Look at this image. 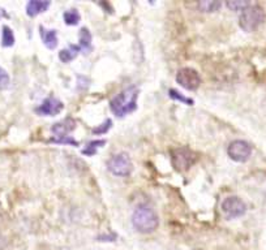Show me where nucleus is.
Returning a JSON list of instances; mask_svg holds the SVG:
<instances>
[{"mask_svg":"<svg viewBox=\"0 0 266 250\" xmlns=\"http://www.w3.org/2000/svg\"><path fill=\"white\" fill-rule=\"evenodd\" d=\"M132 224L141 234H151L158 228V215L149 206H139L132 215Z\"/></svg>","mask_w":266,"mask_h":250,"instance_id":"nucleus-2","label":"nucleus"},{"mask_svg":"<svg viewBox=\"0 0 266 250\" xmlns=\"http://www.w3.org/2000/svg\"><path fill=\"white\" fill-rule=\"evenodd\" d=\"M173 166L176 171L184 172L188 171L197 160V154L189 149V147H179L173 150L171 152Z\"/></svg>","mask_w":266,"mask_h":250,"instance_id":"nucleus-4","label":"nucleus"},{"mask_svg":"<svg viewBox=\"0 0 266 250\" xmlns=\"http://www.w3.org/2000/svg\"><path fill=\"white\" fill-rule=\"evenodd\" d=\"M111 127V120H107L105 124H102L99 128H94L93 129V133H96V134H101V133H106L108 129H110Z\"/></svg>","mask_w":266,"mask_h":250,"instance_id":"nucleus-23","label":"nucleus"},{"mask_svg":"<svg viewBox=\"0 0 266 250\" xmlns=\"http://www.w3.org/2000/svg\"><path fill=\"white\" fill-rule=\"evenodd\" d=\"M9 85V76L3 68L0 67V87L4 89V87H8Z\"/></svg>","mask_w":266,"mask_h":250,"instance_id":"nucleus-22","label":"nucleus"},{"mask_svg":"<svg viewBox=\"0 0 266 250\" xmlns=\"http://www.w3.org/2000/svg\"><path fill=\"white\" fill-rule=\"evenodd\" d=\"M170 97L173 99H176V101L184 102V103L189 104V106H192V104H193L192 99L187 98V97H183L180 93H179V91H176V90H170Z\"/></svg>","mask_w":266,"mask_h":250,"instance_id":"nucleus-21","label":"nucleus"},{"mask_svg":"<svg viewBox=\"0 0 266 250\" xmlns=\"http://www.w3.org/2000/svg\"><path fill=\"white\" fill-rule=\"evenodd\" d=\"M227 154L234 162L244 163L252 155V146L248 142H245V141H232L231 144L229 145V147H227Z\"/></svg>","mask_w":266,"mask_h":250,"instance_id":"nucleus-7","label":"nucleus"},{"mask_svg":"<svg viewBox=\"0 0 266 250\" xmlns=\"http://www.w3.org/2000/svg\"><path fill=\"white\" fill-rule=\"evenodd\" d=\"M40 30H41V37H42V41L43 43H45L46 47L50 48V50L56 48L58 46L56 30H54V29H45L43 26H41Z\"/></svg>","mask_w":266,"mask_h":250,"instance_id":"nucleus-12","label":"nucleus"},{"mask_svg":"<svg viewBox=\"0 0 266 250\" xmlns=\"http://www.w3.org/2000/svg\"><path fill=\"white\" fill-rule=\"evenodd\" d=\"M2 45L4 47H11L14 45V35L13 31L8 28V26H4L3 33H2Z\"/></svg>","mask_w":266,"mask_h":250,"instance_id":"nucleus-17","label":"nucleus"},{"mask_svg":"<svg viewBox=\"0 0 266 250\" xmlns=\"http://www.w3.org/2000/svg\"><path fill=\"white\" fill-rule=\"evenodd\" d=\"M176 82L185 90L195 91L201 85V77L193 68H181L176 73Z\"/></svg>","mask_w":266,"mask_h":250,"instance_id":"nucleus-6","label":"nucleus"},{"mask_svg":"<svg viewBox=\"0 0 266 250\" xmlns=\"http://www.w3.org/2000/svg\"><path fill=\"white\" fill-rule=\"evenodd\" d=\"M137 98H139V89L136 86L127 87L111 101V111L118 118L132 113L137 108Z\"/></svg>","mask_w":266,"mask_h":250,"instance_id":"nucleus-1","label":"nucleus"},{"mask_svg":"<svg viewBox=\"0 0 266 250\" xmlns=\"http://www.w3.org/2000/svg\"><path fill=\"white\" fill-rule=\"evenodd\" d=\"M64 108V104L59 101V99L50 97V98L45 99L40 107L35 108V112L40 116H56Z\"/></svg>","mask_w":266,"mask_h":250,"instance_id":"nucleus-9","label":"nucleus"},{"mask_svg":"<svg viewBox=\"0 0 266 250\" xmlns=\"http://www.w3.org/2000/svg\"><path fill=\"white\" fill-rule=\"evenodd\" d=\"M76 128V123H74L73 119H64L63 121L60 123L54 124V127H52V132L56 134V137H62V136H67L69 132Z\"/></svg>","mask_w":266,"mask_h":250,"instance_id":"nucleus-11","label":"nucleus"},{"mask_svg":"<svg viewBox=\"0 0 266 250\" xmlns=\"http://www.w3.org/2000/svg\"><path fill=\"white\" fill-rule=\"evenodd\" d=\"M48 7H50V2H47V0H31L26 4V13H28V16L34 17L47 11Z\"/></svg>","mask_w":266,"mask_h":250,"instance_id":"nucleus-10","label":"nucleus"},{"mask_svg":"<svg viewBox=\"0 0 266 250\" xmlns=\"http://www.w3.org/2000/svg\"><path fill=\"white\" fill-rule=\"evenodd\" d=\"M132 168V160L127 152H119V154L113 155L107 162V169L115 176H129Z\"/></svg>","mask_w":266,"mask_h":250,"instance_id":"nucleus-5","label":"nucleus"},{"mask_svg":"<svg viewBox=\"0 0 266 250\" xmlns=\"http://www.w3.org/2000/svg\"><path fill=\"white\" fill-rule=\"evenodd\" d=\"M221 2H215V0H202V2H198L197 3V7L200 11L209 12V13L218 11V9L221 8Z\"/></svg>","mask_w":266,"mask_h":250,"instance_id":"nucleus-15","label":"nucleus"},{"mask_svg":"<svg viewBox=\"0 0 266 250\" xmlns=\"http://www.w3.org/2000/svg\"><path fill=\"white\" fill-rule=\"evenodd\" d=\"M80 47L85 53H88L91 50V34L88 30V28H82L79 34Z\"/></svg>","mask_w":266,"mask_h":250,"instance_id":"nucleus-13","label":"nucleus"},{"mask_svg":"<svg viewBox=\"0 0 266 250\" xmlns=\"http://www.w3.org/2000/svg\"><path fill=\"white\" fill-rule=\"evenodd\" d=\"M221 208L224 217L229 218V219H236V218L243 217L245 214L246 205L239 197L232 196L222 202Z\"/></svg>","mask_w":266,"mask_h":250,"instance_id":"nucleus-8","label":"nucleus"},{"mask_svg":"<svg viewBox=\"0 0 266 250\" xmlns=\"http://www.w3.org/2000/svg\"><path fill=\"white\" fill-rule=\"evenodd\" d=\"M80 18H81V16H80L77 9H69V11H67L64 13V23L67 24V25H77V24L80 23Z\"/></svg>","mask_w":266,"mask_h":250,"instance_id":"nucleus-16","label":"nucleus"},{"mask_svg":"<svg viewBox=\"0 0 266 250\" xmlns=\"http://www.w3.org/2000/svg\"><path fill=\"white\" fill-rule=\"evenodd\" d=\"M51 142H56V144H67V145H73V146H77V142L69 136H62V137H54L51 138Z\"/></svg>","mask_w":266,"mask_h":250,"instance_id":"nucleus-20","label":"nucleus"},{"mask_svg":"<svg viewBox=\"0 0 266 250\" xmlns=\"http://www.w3.org/2000/svg\"><path fill=\"white\" fill-rule=\"evenodd\" d=\"M265 21V12L260 6H249L244 9L239 18V25L246 33L255 31Z\"/></svg>","mask_w":266,"mask_h":250,"instance_id":"nucleus-3","label":"nucleus"},{"mask_svg":"<svg viewBox=\"0 0 266 250\" xmlns=\"http://www.w3.org/2000/svg\"><path fill=\"white\" fill-rule=\"evenodd\" d=\"M106 144L105 140H99V141H93V142H89L88 146H86V149L84 150V154L85 155H94L97 152V149H99V147H103V145Z\"/></svg>","mask_w":266,"mask_h":250,"instance_id":"nucleus-19","label":"nucleus"},{"mask_svg":"<svg viewBox=\"0 0 266 250\" xmlns=\"http://www.w3.org/2000/svg\"><path fill=\"white\" fill-rule=\"evenodd\" d=\"M226 6L227 8H230L234 12H243L251 4H249V2H243V0H230V2L226 3Z\"/></svg>","mask_w":266,"mask_h":250,"instance_id":"nucleus-18","label":"nucleus"},{"mask_svg":"<svg viewBox=\"0 0 266 250\" xmlns=\"http://www.w3.org/2000/svg\"><path fill=\"white\" fill-rule=\"evenodd\" d=\"M80 48L77 47L76 45H71L68 48H64L59 52V59L62 60L63 63H69L72 60L76 59L77 53H79Z\"/></svg>","mask_w":266,"mask_h":250,"instance_id":"nucleus-14","label":"nucleus"},{"mask_svg":"<svg viewBox=\"0 0 266 250\" xmlns=\"http://www.w3.org/2000/svg\"><path fill=\"white\" fill-rule=\"evenodd\" d=\"M198 250H200V249H198Z\"/></svg>","mask_w":266,"mask_h":250,"instance_id":"nucleus-24","label":"nucleus"}]
</instances>
